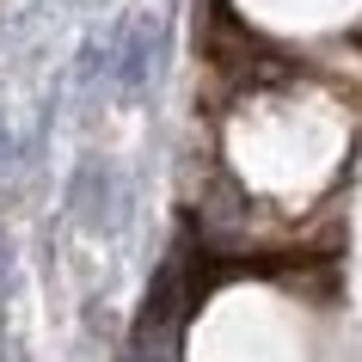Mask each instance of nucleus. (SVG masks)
<instances>
[{
	"instance_id": "f03ea898",
	"label": "nucleus",
	"mask_w": 362,
	"mask_h": 362,
	"mask_svg": "<svg viewBox=\"0 0 362 362\" xmlns=\"http://www.w3.org/2000/svg\"><path fill=\"white\" fill-rule=\"evenodd\" d=\"M135 362H178V313L166 320V301H153L141 338H135Z\"/></svg>"
},
{
	"instance_id": "7ed1b4c3",
	"label": "nucleus",
	"mask_w": 362,
	"mask_h": 362,
	"mask_svg": "<svg viewBox=\"0 0 362 362\" xmlns=\"http://www.w3.org/2000/svg\"><path fill=\"white\" fill-rule=\"evenodd\" d=\"M105 185H111V172L98 166H80V178H74V191H68V209L80 215V221H105V203H111V197H105Z\"/></svg>"
},
{
	"instance_id": "39448f33",
	"label": "nucleus",
	"mask_w": 362,
	"mask_h": 362,
	"mask_svg": "<svg viewBox=\"0 0 362 362\" xmlns=\"http://www.w3.org/2000/svg\"><path fill=\"white\" fill-rule=\"evenodd\" d=\"M6 276H13V252H6V240H0V288H6Z\"/></svg>"
},
{
	"instance_id": "20e7f679",
	"label": "nucleus",
	"mask_w": 362,
	"mask_h": 362,
	"mask_svg": "<svg viewBox=\"0 0 362 362\" xmlns=\"http://www.w3.org/2000/svg\"><path fill=\"white\" fill-rule=\"evenodd\" d=\"M6 160H13V129H6V117H0V172H6Z\"/></svg>"
},
{
	"instance_id": "f257e3e1",
	"label": "nucleus",
	"mask_w": 362,
	"mask_h": 362,
	"mask_svg": "<svg viewBox=\"0 0 362 362\" xmlns=\"http://www.w3.org/2000/svg\"><path fill=\"white\" fill-rule=\"evenodd\" d=\"M153 62H160V43H153V25H129V31H117L111 43V86L123 98H135L148 86Z\"/></svg>"
}]
</instances>
